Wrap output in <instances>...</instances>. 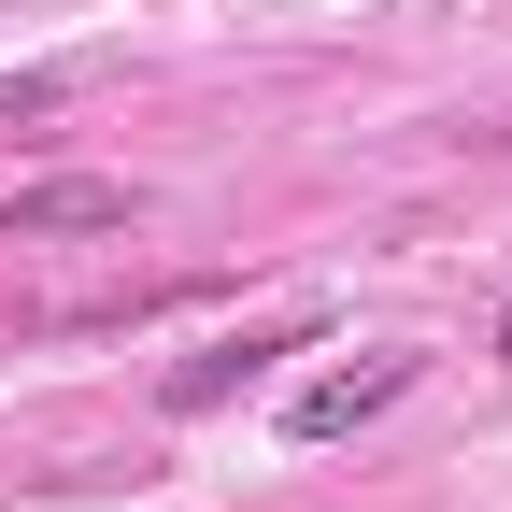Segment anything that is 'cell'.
I'll return each instance as SVG.
<instances>
[{"label":"cell","mask_w":512,"mask_h":512,"mask_svg":"<svg viewBox=\"0 0 512 512\" xmlns=\"http://www.w3.org/2000/svg\"><path fill=\"white\" fill-rule=\"evenodd\" d=\"M57 100H72L57 72H0V128H29V114H57Z\"/></svg>","instance_id":"4"},{"label":"cell","mask_w":512,"mask_h":512,"mask_svg":"<svg viewBox=\"0 0 512 512\" xmlns=\"http://www.w3.org/2000/svg\"><path fill=\"white\" fill-rule=\"evenodd\" d=\"M498 356H512V313H498Z\"/></svg>","instance_id":"5"},{"label":"cell","mask_w":512,"mask_h":512,"mask_svg":"<svg viewBox=\"0 0 512 512\" xmlns=\"http://www.w3.org/2000/svg\"><path fill=\"white\" fill-rule=\"evenodd\" d=\"M0 228H128V185H100V171H57V185H29Z\"/></svg>","instance_id":"3"},{"label":"cell","mask_w":512,"mask_h":512,"mask_svg":"<svg viewBox=\"0 0 512 512\" xmlns=\"http://www.w3.org/2000/svg\"><path fill=\"white\" fill-rule=\"evenodd\" d=\"M427 384V356H356V370H328V384H299L285 399V441H356V427H384Z\"/></svg>","instance_id":"1"},{"label":"cell","mask_w":512,"mask_h":512,"mask_svg":"<svg viewBox=\"0 0 512 512\" xmlns=\"http://www.w3.org/2000/svg\"><path fill=\"white\" fill-rule=\"evenodd\" d=\"M299 342H313V328H242V342H200V356H185V370L157 384V413H228L242 384L271 370V356H299Z\"/></svg>","instance_id":"2"}]
</instances>
